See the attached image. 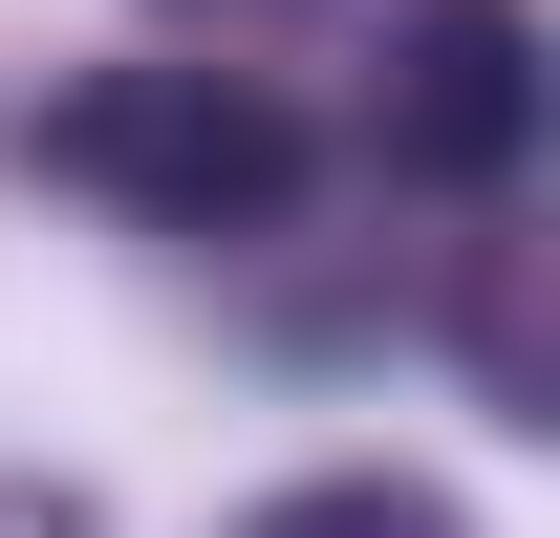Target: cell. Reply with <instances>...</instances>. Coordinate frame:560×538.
<instances>
[{"label":"cell","mask_w":560,"mask_h":538,"mask_svg":"<svg viewBox=\"0 0 560 538\" xmlns=\"http://www.w3.org/2000/svg\"><path fill=\"white\" fill-rule=\"evenodd\" d=\"M22 173L130 215V237H280L324 151H302V108L259 66H86V86L22 108Z\"/></svg>","instance_id":"cell-1"},{"label":"cell","mask_w":560,"mask_h":538,"mask_svg":"<svg viewBox=\"0 0 560 538\" xmlns=\"http://www.w3.org/2000/svg\"><path fill=\"white\" fill-rule=\"evenodd\" d=\"M366 151H388L410 195H517V173H539V0H388Z\"/></svg>","instance_id":"cell-2"},{"label":"cell","mask_w":560,"mask_h":538,"mask_svg":"<svg viewBox=\"0 0 560 538\" xmlns=\"http://www.w3.org/2000/svg\"><path fill=\"white\" fill-rule=\"evenodd\" d=\"M237 538H475L431 473H302V495H259Z\"/></svg>","instance_id":"cell-3"},{"label":"cell","mask_w":560,"mask_h":538,"mask_svg":"<svg viewBox=\"0 0 560 538\" xmlns=\"http://www.w3.org/2000/svg\"><path fill=\"white\" fill-rule=\"evenodd\" d=\"M151 22H215V44H237V22H302V0H151Z\"/></svg>","instance_id":"cell-4"}]
</instances>
